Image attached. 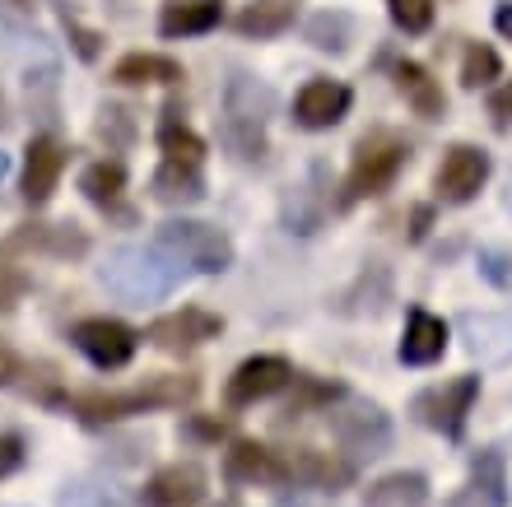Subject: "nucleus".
I'll use <instances>...</instances> for the list:
<instances>
[{
    "label": "nucleus",
    "mask_w": 512,
    "mask_h": 507,
    "mask_svg": "<svg viewBox=\"0 0 512 507\" xmlns=\"http://www.w3.org/2000/svg\"><path fill=\"white\" fill-rule=\"evenodd\" d=\"M5 173H10V154H0V182H5Z\"/></svg>",
    "instance_id": "nucleus-42"
},
{
    "label": "nucleus",
    "mask_w": 512,
    "mask_h": 507,
    "mask_svg": "<svg viewBox=\"0 0 512 507\" xmlns=\"http://www.w3.org/2000/svg\"><path fill=\"white\" fill-rule=\"evenodd\" d=\"M61 168H66V149L56 145L52 135H38V140L28 145V159H24V201L28 205L52 201L56 182H61Z\"/></svg>",
    "instance_id": "nucleus-17"
},
{
    "label": "nucleus",
    "mask_w": 512,
    "mask_h": 507,
    "mask_svg": "<svg viewBox=\"0 0 512 507\" xmlns=\"http://www.w3.org/2000/svg\"><path fill=\"white\" fill-rule=\"evenodd\" d=\"M499 70H503L499 52L475 42L471 52H466V61H461V84H466V89H485V84L499 80Z\"/></svg>",
    "instance_id": "nucleus-30"
},
{
    "label": "nucleus",
    "mask_w": 512,
    "mask_h": 507,
    "mask_svg": "<svg viewBox=\"0 0 512 507\" xmlns=\"http://www.w3.org/2000/svg\"><path fill=\"white\" fill-rule=\"evenodd\" d=\"M275 507H322V503H317V498H308V494H284Z\"/></svg>",
    "instance_id": "nucleus-40"
},
{
    "label": "nucleus",
    "mask_w": 512,
    "mask_h": 507,
    "mask_svg": "<svg viewBox=\"0 0 512 507\" xmlns=\"http://www.w3.org/2000/svg\"><path fill=\"white\" fill-rule=\"evenodd\" d=\"M159 247L168 256H177L182 266L201 270V275H219V270L233 266V242L215 224H201V219H168L159 228Z\"/></svg>",
    "instance_id": "nucleus-5"
},
{
    "label": "nucleus",
    "mask_w": 512,
    "mask_h": 507,
    "mask_svg": "<svg viewBox=\"0 0 512 507\" xmlns=\"http://www.w3.org/2000/svg\"><path fill=\"white\" fill-rule=\"evenodd\" d=\"M196 377H154L145 387L131 391H80L70 410L80 414V424L98 428V424H117V419H131V414H145L154 405H187L196 401Z\"/></svg>",
    "instance_id": "nucleus-2"
},
{
    "label": "nucleus",
    "mask_w": 512,
    "mask_h": 507,
    "mask_svg": "<svg viewBox=\"0 0 512 507\" xmlns=\"http://www.w3.org/2000/svg\"><path fill=\"white\" fill-rule=\"evenodd\" d=\"M70 340H75V349H80V354L94 363V368H103V373H112V368H126V363L135 359V345H140L131 326H122V321H112V317L80 321V326L70 331Z\"/></svg>",
    "instance_id": "nucleus-8"
},
{
    "label": "nucleus",
    "mask_w": 512,
    "mask_h": 507,
    "mask_svg": "<svg viewBox=\"0 0 512 507\" xmlns=\"http://www.w3.org/2000/svg\"><path fill=\"white\" fill-rule=\"evenodd\" d=\"M24 466V438L19 433H0V480Z\"/></svg>",
    "instance_id": "nucleus-36"
},
{
    "label": "nucleus",
    "mask_w": 512,
    "mask_h": 507,
    "mask_svg": "<svg viewBox=\"0 0 512 507\" xmlns=\"http://www.w3.org/2000/svg\"><path fill=\"white\" fill-rule=\"evenodd\" d=\"M284 219H289L294 233H317V224H322V201H317L312 191H294L289 205H284Z\"/></svg>",
    "instance_id": "nucleus-32"
},
{
    "label": "nucleus",
    "mask_w": 512,
    "mask_h": 507,
    "mask_svg": "<svg viewBox=\"0 0 512 507\" xmlns=\"http://www.w3.org/2000/svg\"><path fill=\"white\" fill-rule=\"evenodd\" d=\"M112 80L117 84H177L182 80V66H177L173 56H159V52H131L117 61Z\"/></svg>",
    "instance_id": "nucleus-25"
},
{
    "label": "nucleus",
    "mask_w": 512,
    "mask_h": 507,
    "mask_svg": "<svg viewBox=\"0 0 512 507\" xmlns=\"http://www.w3.org/2000/svg\"><path fill=\"white\" fill-rule=\"evenodd\" d=\"M396 89L405 94V103L415 107L419 117H429V121H438L443 117V107H447V98H443V89H438V80H433L424 66H415V61H396Z\"/></svg>",
    "instance_id": "nucleus-23"
},
{
    "label": "nucleus",
    "mask_w": 512,
    "mask_h": 507,
    "mask_svg": "<svg viewBox=\"0 0 512 507\" xmlns=\"http://www.w3.org/2000/svg\"><path fill=\"white\" fill-rule=\"evenodd\" d=\"M354 38V19L340 10H322L308 19V42L317 52H345Z\"/></svg>",
    "instance_id": "nucleus-29"
},
{
    "label": "nucleus",
    "mask_w": 512,
    "mask_h": 507,
    "mask_svg": "<svg viewBox=\"0 0 512 507\" xmlns=\"http://www.w3.org/2000/svg\"><path fill=\"white\" fill-rule=\"evenodd\" d=\"M494 24H499L503 38H512V5H499V14H494Z\"/></svg>",
    "instance_id": "nucleus-41"
},
{
    "label": "nucleus",
    "mask_w": 512,
    "mask_h": 507,
    "mask_svg": "<svg viewBox=\"0 0 512 507\" xmlns=\"http://www.w3.org/2000/svg\"><path fill=\"white\" fill-rule=\"evenodd\" d=\"M14 247H28V252H47V256H84L89 252V238L84 228L75 224H24L14 233Z\"/></svg>",
    "instance_id": "nucleus-21"
},
{
    "label": "nucleus",
    "mask_w": 512,
    "mask_h": 507,
    "mask_svg": "<svg viewBox=\"0 0 512 507\" xmlns=\"http://www.w3.org/2000/svg\"><path fill=\"white\" fill-rule=\"evenodd\" d=\"M154 196L163 205H196L205 196V177L201 168H187V163H168L154 173Z\"/></svg>",
    "instance_id": "nucleus-26"
},
{
    "label": "nucleus",
    "mask_w": 512,
    "mask_h": 507,
    "mask_svg": "<svg viewBox=\"0 0 512 507\" xmlns=\"http://www.w3.org/2000/svg\"><path fill=\"white\" fill-rule=\"evenodd\" d=\"M80 191L98 205V210H112V205L122 201V191H126V168L122 163H112V159L94 163V168H84Z\"/></svg>",
    "instance_id": "nucleus-28"
},
{
    "label": "nucleus",
    "mask_w": 512,
    "mask_h": 507,
    "mask_svg": "<svg viewBox=\"0 0 512 507\" xmlns=\"http://www.w3.org/2000/svg\"><path fill=\"white\" fill-rule=\"evenodd\" d=\"M480 270H485L489 284H499V289H512V256L485 252V256H480Z\"/></svg>",
    "instance_id": "nucleus-35"
},
{
    "label": "nucleus",
    "mask_w": 512,
    "mask_h": 507,
    "mask_svg": "<svg viewBox=\"0 0 512 507\" xmlns=\"http://www.w3.org/2000/svg\"><path fill=\"white\" fill-rule=\"evenodd\" d=\"M410 149L396 131H368L359 145H354V163H350V182H345V201H368V196H382V191L401 177Z\"/></svg>",
    "instance_id": "nucleus-4"
},
{
    "label": "nucleus",
    "mask_w": 512,
    "mask_h": 507,
    "mask_svg": "<svg viewBox=\"0 0 512 507\" xmlns=\"http://www.w3.org/2000/svg\"><path fill=\"white\" fill-rule=\"evenodd\" d=\"M159 149L168 163H187V168H201V159H205V140L191 126H182L173 112L159 121Z\"/></svg>",
    "instance_id": "nucleus-27"
},
{
    "label": "nucleus",
    "mask_w": 512,
    "mask_h": 507,
    "mask_svg": "<svg viewBox=\"0 0 512 507\" xmlns=\"http://www.w3.org/2000/svg\"><path fill=\"white\" fill-rule=\"evenodd\" d=\"M275 112V94H270L261 80L252 75H233L224 84V121H219V135L224 145L233 149V159H261L266 154V121Z\"/></svg>",
    "instance_id": "nucleus-3"
},
{
    "label": "nucleus",
    "mask_w": 512,
    "mask_h": 507,
    "mask_svg": "<svg viewBox=\"0 0 512 507\" xmlns=\"http://www.w3.org/2000/svg\"><path fill=\"white\" fill-rule=\"evenodd\" d=\"M219 507H243V503H233V498H229V503H219Z\"/></svg>",
    "instance_id": "nucleus-43"
},
{
    "label": "nucleus",
    "mask_w": 512,
    "mask_h": 507,
    "mask_svg": "<svg viewBox=\"0 0 512 507\" xmlns=\"http://www.w3.org/2000/svg\"><path fill=\"white\" fill-rule=\"evenodd\" d=\"M284 466H289V480H294V484H312V489H340V484H350V475H354L350 461H336V456L312 452V447L289 452V456H284Z\"/></svg>",
    "instance_id": "nucleus-20"
},
{
    "label": "nucleus",
    "mask_w": 512,
    "mask_h": 507,
    "mask_svg": "<svg viewBox=\"0 0 512 507\" xmlns=\"http://www.w3.org/2000/svg\"><path fill=\"white\" fill-rule=\"evenodd\" d=\"M457 326H461V345H466L471 359H480L485 368L512 363V317H499V312H466Z\"/></svg>",
    "instance_id": "nucleus-11"
},
{
    "label": "nucleus",
    "mask_w": 512,
    "mask_h": 507,
    "mask_svg": "<svg viewBox=\"0 0 512 507\" xmlns=\"http://www.w3.org/2000/svg\"><path fill=\"white\" fill-rule=\"evenodd\" d=\"M489 112H494V121H499L503 131H512V84H503L499 94L489 98Z\"/></svg>",
    "instance_id": "nucleus-37"
},
{
    "label": "nucleus",
    "mask_w": 512,
    "mask_h": 507,
    "mask_svg": "<svg viewBox=\"0 0 512 507\" xmlns=\"http://www.w3.org/2000/svg\"><path fill=\"white\" fill-rule=\"evenodd\" d=\"M331 433L350 456H382L391 447V419L378 405L350 401L331 414Z\"/></svg>",
    "instance_id": "nucleus-7"
},
{
    "label": "nucleus",
    "mask_w": 512,
    "mask_h": 507,
    "mask_svg": "<svg viewBox=\"0 0 512 507\" xmlns=\"http://www.w3.org/2000/svg\"><path fill=\"white\" fill-rule=\"evenodd\" d=\"M219 19H224V0H173L159 14V33L163 38H196V33L219 28Z\"/></svg>",
    "instance_id": "nucleus-19"
},
{
    "label": "nucleus",
    "mask_w": 512,
    "mask_h": 507,
    "mask_svg": "<svg viewBox=\"0 0 512 507\" xmlns=\"http://www.w3.org/2000/svg\"><path fill=\"white\" fill-rule=\"evenodd\" d=\"M489 154L485 149H475V145H452L443 154V163H438V196H443L447 205H466L475 201V191L489 182Z\"/></svg>",
    "instance_id": "nucleus-9"
},
{
    "label": "nucleus",
    "mask_w": 512,
    "mask_h": 507,
    "mask_svg": "<svg viewBox=\"0 0 512 507\" xmlns=\"http://www.w3.org/2000/svg\"><path fill=\"white\" fill-rule=\"evenodd\" d=\"M61 24H66V33L75 38V52H80L84 61H94V56H98V33H94V28H84L70 10H61Z\"/></svg>",
    "instance_id": "nucleus-33"
},
{
    "label": "nucleus",
    "mask_w": 512,
    "mask_h": 507,
    "mask_svg": "<svg viewBox=\"0 0 512 507\" xmlns=\"http://www.w3.org/2000/svg\"><path fill=\"white\" fill-rule=\"evenodd\" d=\"M14 5H28V0H14Z\"/></svg>",
    "instance_id": "nucleus-45"
},
{
    "label": "nucleus",
    "mask_w": 512,
    "mask_h": 507,
    "mask_svg": "<svg viewBox=\"0 0 512 507\" xmlns=\"http://www.w3.org/2000/svg\"><path fill=\"white\" fill-rule=\"evenodd\" d=\"M19 289H24V275H14V270L0 261V307H10Z\"/></svg>",
    "instance_id": "nucleus-38"
},
{
    "label": "nucleus",
    "mask_w": 512,
    "mask_h": 507,
    "mask_svg": "<svg viewBox=\"0 0 512 507\" xmlns=\"http://www.w3.org/2000/svg\"><path fill=\"white\" fill-rule=\"evenodd\" d=\"M98 280L122 303H135V307L163 303L177 289V280H182V261L163 252L159 242L154 247H112L103 270H98Z\"/></svg>",
    "instance_id": "nucleus-1"
},
{
    "label": "nucleus",
    "mask_w": 512,
    "mask_h": 507,
    "mask_svg": "<svg viewBox=\"0 0 512 507\" xmlns=\"http://www.w3.org/2000/svg\"><path fill=\"white\" fill-rule=\"evenodd\" d=\"M224 331V321L215 312H205V307H182V312H168L149 326V340L168 354H187V349L205 345V340H215Z\"/></svg>",
    "instance_id": "nucleus-12"
},
{
    "label": "nucleus",
    "mask_w": 512,
    "mask_h": 507,
    "mask_svg": "<svg viewBox=\"0 0 512 507\" xmlns=\"http://www.w3.org/2000/svg\"><path fill=\"white\" fill-rule=\"evenodd\" d=\"M298 10H303V0H252L238 14V33L243 38H280L294 28Z\"/></svg>",
    "instance_id": "nucleus-22"
},
{
    "label": "nucleus",
    "mask_w": 512,
    "mask_h": 507,
    "mask_svg": "<svg viewBox=\"0 0 512 507\" xmlns=\"http://www.w3.org/2000/svg\"><path fill=\"white\" fill-rule=\"evenodd\" d=\"M350 103H354V94L340 80H308L294 98V121L308 126V131H331V126L345 121Z\"/></svg>",
    "instance_id": "nucleus-13"
},
{
    "label": "nucleus",
    "mask_w": 512,
    "mask_h": 507,
    "mask_svg": "<svg viewBox=\"0 0 512 507\" xmlns=\"http://www.w3.org/2000/svg\"><path fill=\"white\" fill-rule=\"evenodd\" d=\"M447 507H508V466L494 447H485L471 461V480Z\"/></svg>",
    "instance_id": "nucleus-16"
},
{
    "label": "nucleus",
    "mask_w": 512,
    "mask_h": 507,
    "mask_svg": "<svg viewBox=\"0 0 512 507\" xmlns=\"http://www.w3.org/2000/svg\"><path fill=\"white\" fill-rule=\"evenodd\" d=\"M429 503V480L415 470H396L387 480H378L364 494V507H424Z\"/></svg>",
    "instance_id": "nucleus-24"
},
{
    "label": "nucleus",
    "mask_w": 512,
    "mask_h": 507,
    "mask_svg": "<svg viewBox=\"0 0 512 507\" xmlns=\"http://www.w3.org/2000/svg\"><path fill=\"white\" fill-rule=\"evenodd\" d=\"M447 349V321H438L433 312H410V321H405V340H401V363H410V368H429V363L443 359Z\"/></svg>",
    "instance_id": "nucleus-18"
},
{
    "label": "nucleus",
    "mask_w": 512,
    "mask_h": 507,
    "mask_svg": "<svg viewBox=\"0 0 512 507\" xmlns=\"http://www.w3.org/2000/svg\"><path fill=\"white\" fill-rule=\"evenodd\" d=\"M14 377H19V359H14V349L0 340V387H10Z\"/></svg>",
    "instance_id": "nucleus-39"
},
{
    "label": "nucleus",
    "mask_w": 512,
    "mask_h": 507,
    "mask_svg": "<svg viewBox=\"0 0 512 507\" xmlns=\"http://www.w3.org/2000/svg\"><path fill=\"white\" fill-rule=\"evenodd\" d=\"M387 10L401 33H429L433 28V0H387Z\"/></svg>",
    "instance_id": "nucleus-31"
},
{
    "label": "nucleus",
    "mask_w": 512,
    "mask_h": 507,
    "mask_svg": "<svg viewBox=\"0 0 512 507\" xmlns=\"http://www.w3.org/2000/svg\"><path fill=\"white\" fill-rule=\"evenodd\" d=\"M98 131H103V140H117V145H126L131 140V112L126 107H103V121H98Z\"/></svg>",
    "instance_id": "nucleus-34"
},
{
    "label": "nucleus",
    "mask_w": 512,
    "mask_h": 507,
    "mask_svg": "<svg viewBox=\"0 0 512 507\" xmlns=\"http://www.w3.org/2000/svg\"><path fill=\"white\" fill-rule=\"evenodd\" d=\"M0 121H5V98H0Z\"/></svg>",
    "instance_id": "nucleus-44"
},
{
    "label": "nucleus",
    "mask_w": 512,
    "mask_h": 507,
    "mask_svg": "<svg viewBox=\"0 0 512 507\" xmlns=\"http://www.w3.org/2000/svg\"><path fill=\"white\" fill-rule=\"evenodd\" d=\"M294 382V368L284 359H275V354H256V359H247L238 373L229 377V387H224V401L233 405V410H243V405H256L266 401V396H275V391H284Z\"/></svg>",
    "instance_id": "nucleus-10"
},
{
    "label": "nucleus",
    "mask_w": 512,
    "mask_h": 507,
    "mask_svg": "<svg viewBox=\"0 0 512 507\" xmlns=\"http://www.w3.org/2000/svg\"><path fill=\"white\" fill-rule=\"evenodd\" d=\"M205 503V470L196 461L163 466L145 484V507H201Z\"/></svg>",
    "instance_id": "nucleus-14"
},
{
    "label": "nucleus",
    "mask_w": 512,
    "mask_h": 507,
    "mask_svg": "<svg viewBox=\"0 0 512 507\" xmlns=\"http://www.w3.org/2000/svg\"><path fill=\"white\" fill-rule=\"evenodd\" d=\"M224 480L229 484H284L289 480V466H284L280 452L243 438L224 452Z\"/></svg>",
    "instance_id": "nucleus-15"
},
{
    "label": "nucleus",
    "mask_w": 512,
    "mask_h": 507,
    "mask_svg": "<svg viewBox=\"0 0 512 507\" xmlns=\"http://www.w3.org/2000/svg\"><path fill=\"white\" fill-rule=\"evenodd\" d=\"M475 396H480V377H457L443 387H429L415 396V414L419 424H429L443 438H461L466 433V414H471Z\"/></svg>",
    "instance_id": "nucleus-6"
}]
</instances>
